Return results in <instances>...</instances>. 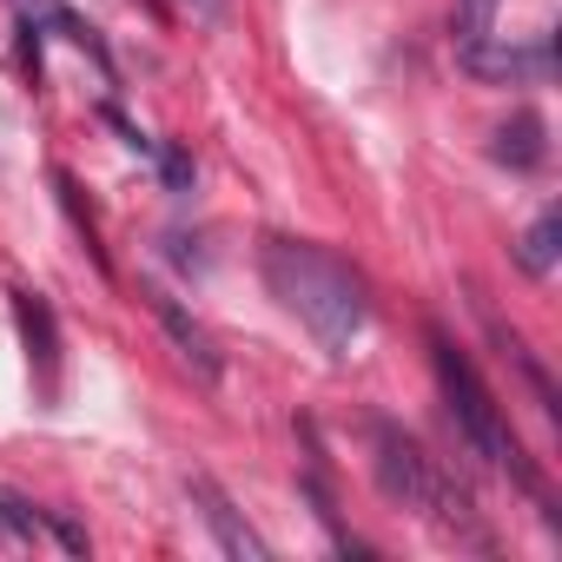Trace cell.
<instances>
[{
    "label": "cell",
    "instance_id": "cell-1",
    "mask_svg": "<svg viewBox=\"0 0 562 562\" xmlns=\"http://www.w3.org/2000/svg\"><path fill=\"white\" fill-rule=\"evenodd\" d=\"M258 265H265L271 299L318 338L325 358H345V351L364 338V325H371V292H364V271H358V265H345L338 251H325V245H312V238H265Z\"/></svg>",
    "mask_w": 562,
    "mask_h": 562
},
{
    "label": "cell",
    "instance_id": "cell-2",
    "mask_svg": "<svg viewBox=\"0 0 562 562\" xmlns=\"http://www.w3.org/2000/svg\"><path fill=\"white\" fill-rule=\"evenodd\" d=\"M430 358H437V384H443V397H450L457 437H463L483 463L509 470L522 490H542V483H536V470H529V457H522V443H516V430L503 424V404H496V397H490V384L476 378V364H470L443 331H430Z\"/></svg>",
    "mask_w": 562,
    "mask_h": 562
},
{
    "label": "cell",
    "instance_id": "cell-3",
    "mask_svg": "<svg viewBox=\"0 0 562 562\" xmlns=\"http://www.w3.org/2000/svg\"><path fill=\"white\" fill-rule=\"evenodd\" d=\"M371 476H378V490H384L397 509H443L450 529H470V496L450 490V483L437 476V463L424 457V443L404 437V430L384 424V417L371 424Z\"/></svg>",
    "mask_w": 562,
    "mask_h": 562
},
{
    "label": "cell",
    "instance_id": "cell-4",
    "mask_svg": "<svg viewBox=\"0 0 562 562\" xmlns=\"http://www.w3.org/2000/svg\"><path fill=\"white\" fill-rule=\"evenodd\" d=\"M463 74L483 87H549L555 54H549V41H490L483 34L463 47Z\"/></svg>",
    "mask_w": 562,
    "mask_h": 562
},
{
    "label": "cell",
    "instance_id": "cell-5",
    "mask_svg": "<svg viewBox=\"0 0 562 562\" xmlns=\"http://www.w3.org/2000/svg\"><path fill=\"white\" fill-rule=\"evenodd\" d=\"M14 325H21V345H27V364H34V391L54 404L60 397V325H54V305L41 292H14Z\"/></svg>",
    "mask_w": 562,
    "mask_h": 562
},
{
    "label": "cell",
    "instance_id": "cell-6",
    "mask_svg": "<svg viewBox=\"0 0 562 562\" xmlns=\"http://www.w3.org/2000/svg\"><path fill=\"white\" fill-rule=\"evenodd\" d=\"M186 490H192V503H199V516H205V529L218 536V549L225 555H238V562H265L271 549H265V536L238 516V503L212 483V476H186Z\"/></svg>",
    "mask_w": 562,
    "mask_h": 562
},
{
    "label": "cell",
    "instance_id": "cell-7",
    "mask_svg": "<svg viewBox=\"0 0 562 562\" xmlns=\"http://www.w3.org/2000/svg\"><path fill=\"white\" fill-rule=\"evenodd\" d=\"M146 305L159 312V325H166V338L179 345V358H186V364H192L205 384H218V371H225V364H218V345L205 338V325H192V318H186V312H179V305L159 292V285H146Z\"/></svg>",
    "mask_w": 562,
    "mask_h": 562
},
{
    "label": "cell",
    "instance_id": "cell-8",
    "mask_svg": "<svg viewBox=\"0 0 562 562\" xmlns=\"http://www.w3.org/2000/svg\"><path fill=\"white\" fill-rule=\"evenodd\" d=\"M509 172H536L542 159H549V139H542V120L536 113H516V120H503L496 126V146H490Z\"/></svg>",
    "mask_w": 562,
    "mask_h": 562
},
{
    "label": "cell",
    "instance_id": "cell-9",
    "mask_svg": "<svg viewBox=\"0 0 562 562\" xmlns=\"http://www.w3.org/2000/svg\"><path fill=\"white\" fill-rule=\"evenodd\" d=\"M555 251H562V212H542V218L522 232L516 265H522L529 278H549V271H555Z\"/></svg>",
    "mask_w": 562,
    "mask_h": 562
},
{
    "label": "cell",
    "instance_id": "cell-10",
    "mask_svg": "<svg viewBox=\"0 0 562 562\" xmlns=\"http://www.w3.org/2000/svg\"><path fill=\"white\" fill-rule=\"evenodd\" d=\"M496 8H503V0H457V8H450V27H457V47H470V41H483V34H490V21H496Z\"/></svg>",
    "mask_w": 562,
    "mask_h": 562
},
{
    "label": "cell",
    "instance_id": "cell-11",
    "mask_svg": "<svg viewBox=\"0 0 562 562\" xmlns=\"http://www.w3.org/2000/svg\"><path fill=\"white\" fill-rule=\"evenodd\" d=\"M159 166H166V186H172V192H186V186H192V159H186L179 146H159Z\"/></svg>",
    "mask_w": 562,
    "mask_h": 562
},
{
    "label": "cell",
    "instance_id": "cell-12",
    "mask_svg": "<svg viewBox=\"0 0 562 562\" xmlns=\"http://www.w3.org/2000/svg\"><path fill=\"white\" fill-rule=\"evenodd\" d=\"M54 542H60L67 555H87V529H80V522H67V516H54Z\"/></svg>",
    "mask_w": 562,
    "mask_h": 562
},
{
    "label": "cell",
    "instance_id": "cell-13",
    "mask_svg": "<svg viewBox=\"0 0 562 562\" xmlns=\"http://www.w3.org/2000/svg\"><path fill=\"white\" fill-rule=\"evenodd\" d=\"M179 8H186L192 21H205V27H218V21H225V0H179Z\"/></svg>",
    "mask_w": 562,
    "mask_h": 562
}]
</instances>
